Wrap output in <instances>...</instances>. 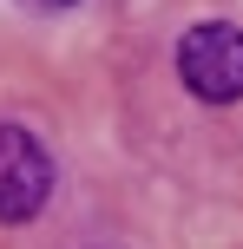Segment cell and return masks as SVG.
Listing matches in <instances>:
<instances>
[{
  "mask_svg": "<svg viewBox=\"0 0 243 249\" xmlns=\"http://www.w3.org/2000/svg\"><path fill=\"white\" fill-rule=\"evenodd\" d=\"M178 79L204 105H237L243 99V26L237 20H197L178 39Z\"/></svg>",
  "mask_w": 243,
  "mask_h": 249,
  "instance_id": "cell-1",
  "label": "cell"
},
{
  "mask_svg": "<svg viewBox=\"0 0 243 249\" xmlns=\"http://www.w3.org/2000/svg\"><path fill=\"white\" fill-rule=\"evenodd\" d=\"M53 203V158L26 124H0V223H33Z\"/></svg>",
  "mask_w": 243,
  "mask_h": 249,
  "instance_id": "cell-2",
  "label": "cell"
},
{
  "mask_svg": "<svg viewBox=\"0 0 243 249\" xmlns=\"http://www.w3.org/2000/svg\"><path fill=\"white\" fill-rule=\"evenodd\" d=\"M26 7H39V13H53V7H73V0H26Z\"/></svg>",
  "mask_w": 243,
  "mask_h": 249,
  "instance_id": "cell-3",
  "label": "cell"
}]
</instances>
